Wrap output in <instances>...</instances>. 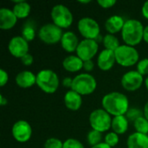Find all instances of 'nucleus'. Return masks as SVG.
I'll return each instance as SVG.
<instances>
[{
    "instance_id": "obj_1",
    "label": "nucleus",
    "mask_w": 148,
    "mask_h": 148,
    "mask_svg": "<svg viewBox=\"0 0 148 148\" xmlns=\"http://www.w3.org/2000/svg\"><path fill=\"white\" fill-rule=\"evenodd\" d=\"M101 105L102 108L114 117L125 115L129 109V101L127 95L120 92L105 95L101 100Z\"/></svg>"
},
{
    "instance_id": "obj_2",
    "label": "nucleus",
    "mask_w": 148,
    "mask_h": 148,
    "mask_svg": "<svg viewBox=\"0 0 148 148\" xmlns=\"http://www.w3.org/2000/svg\"><path fill=\"white\" fill-rule=\"evenodd\" d=\"M142 23L136 19H128L126 21L121 30V37L125 44L134 47L141 42L144 36Z\"/></svg>"
},
{
    "instance_id": "obj_3",
    "label": "nucleus",
    "mask_w": 148,
    "mask_h": 148,
    "mask_svg": "<svg viewBox=\"0 0 148 148\" xmlns=\"http://www.w3.org/2000/svg\"><path fill=\"white\" fill-rule=\"evenodd\" d=\"M60 84L59 77L51 69H42L36 75V85L46 94H54Z\"/></svg>"
},
{
    "instance_id": "obj_4",
    "label": "nucleus",
    "mask_w": 148,
    "mask_h": 148,
    "mask_svg": "<svg viewBox=\"0 0 148 148\" xmlns=\"http://www.w3.org/2000/svg\"><path fill=\"white\" fill-rule=\"evenodd\" d=\"M97 88L95 78L88 73H82L73 78L71 90L82 95L93 94Z\"/></svg>"
},
{
    "instance_id": "obj_5",
    "label": "nucleus",
    "mask_w": 148,
    "mask_h": 148,
    "mask_svg": "<svg viewBox=\"0 0 148 148\" xmlns=\"http://www.w3.org/2000/svg\"><path fill=\"white\" fill-rule=\"evenodd\" d=\"M116 62L125 68L132 67L139 62L140 53L139 51L132 46L122 44L115 51Z\"/></svg>"
},
{
    "instance_id": "obj_6",
    "label": "nucleus",
    "mask_w": 148,
    "mask_h": 148,
    "mask_svg": "<svg viewBox=\"0 0 148 148\" xmlns=\"http://www.w3.org/2000/svg\"><path fill=\"white\" fill-rule=\"evenodd\" d=\"M111 115L103 108H98L94 110L89 115V123L93 130L100 133L108 131L112 127Z\"/></svg>"
},
{
    "instance_id": "obj_7",
    "label": "nucleus",
    "mask_w": 148,
    "mask_h": 148,
    "mask_svg": "<svg viewBox=\"0 0 148 148\" xmlns=\"http://www.w3.org/2000/svg\"><path fill=\"white\" fill-rule=\"evenodd\" d=\"M51 19L53 23L61 29H68L73 23V14L70 10L63 4H56L51 10Z\"/></svg>"
},
{
    "instance_id": "obj_8",
    "label": "nucleus",
    "mask_w": 148,
    "mask_h": 148,
    "mask_svg": "<svg viewBox=\"0 0 148 148\" xmlns=\"http://www.w3.org/2000/svg\"><path fill=\"white\" fill-rule=\"evenodd\" d=\"M77 28L79 33L84 37V39L97 40L100 36L101 28L97 21L91 17H82L78 21Z\"/></svg>"
},
{
    "instance_id": "obj_9",
    "label": "nucleus",
    "mask_w": 148,
    "mask_h": 148,
    "mask_svg": "<svg viewBox=\"0 0 148 148\" xmlns=\"http://www.w3.org/2000/svg\"><path fill=\"white\" fill-rule=\"evenodd\" d=\"M62 35V29L54 23H46L42 25L38 31L39 39L42 42L49 45L60 42Z\"/></svg>"
},
{
    "instance_id": "obj_10",
    "label": "nucleus",
    "mask_w": 148,
    "mask_h": 148,
    "mask_svg": "<svg viewBox=\"0 0 148 148\" xmlns=\"http://www.w3.org/2000/svg\"><path fill=\"white\" fill-rule=\"evenodd\" d=\"M99 44L96 40L83 39L80 42L76 49V56L83 62L92 60L97 54Z\"/></svg>"
},
{
    "instance_id": "obj_11",
    "label": "nucleus",
    "mask_w": 148,
    "mask_h": 148,
    "mask_svg": "<svg viewBox=\"0 0 148 148\" xmlns=\"http://www.w3.org/2000/svg\"><path fill=\"white\" fill-rule=\"evenodd\" d=\"M145 82L143 75L137 70H130L125 73L121 80L122 88L128 92H134L138 90Z\"/></svg>"
},
{
    "instance_id": "obj_12",
    "label": "nucleus",
    "mask_w": 148,
    "mask_h": 148,
    "mask_svg": "<svg viewBox=\"0 0 148 148\" xmlns=\"http://www.w3.org/2000/svg\"><path fill=\"white\" fill-rule=\"evenodd\" d=\"M11 134L17 142L25 143L31 138L32 128L28 121L21 120L14 123L11 128Z\"/></svg>"
},
{
    "instance_id": "obj_13",
    "label": "nucleus",
    "mask_w": 148,
    "mask_h": 148,
    "mask_svg": "<svg viewBox=\"0 0 148 148\" xmlns=\"http://www.w3.org/2000/svg\"><path fill=\"white\" fill-rule=\"evenodd\" d=\"M29 42L22 36L12 37L8 44V49L10 55L20 59L29 53Z\"/></svg>"
},
{
    "instance_id": "obj_14",
    "label": "nucleus",
    "mask_w": 148,
    "mask_h": 148,
    "mask_svg": "<svg viewBox=\"0 0 148 148\" xmlns=\"http://www.w3.org/2000/svg\"><path fill=\"white\" fill-rule=\"evenodd\" d=\"M116 62L114 51L103 49L97 57V65L98 68L102 71H108L110 70L114 63Z\"/></svg>"
},
{
    "instance_id": "obj_15",
    "label": "nucleus",
    "mask_w": 148,
    "mask_h": 148,
    "mask_svg": "<svg viewBox=\"0 0 148 148\" xmlns=\"http://www.w3.org/2000/svg\"><path fill=\"white\" fill-rule=\"evenodd\" d=\"M17 17L12 10L8 8L0 9V29L3 30H9L14 28L17 23Z\"/></svg>"
},
{
    "instance_id": "obj_16",
    "label": "nucleus",
    "mask_w": 148,
    "mask_h": 148,
    "mask_svg": "<svg viewBox=\"0 0 148 148\" xmlns=\"http://www.w3.org/2000/svg\"><path fill=\"white\" fill-rule=\"evenodd\" d=\"M60 42L62 49L69 53H73L75 51L76 52V49L80 43L77 36L73 31L64 32Z\"/></svg>"
},
{
    "instance_id": "obj_17",
    "label": "nucleus",
    "mask_w": 148,
    "mask_h": 148,
    "mask_svg": "<svg viewBox=\"0 0 148 148\" xmlns=\"http://www.w3.org/2000/svg\"><path fill=\"white\" fill-rule=\"evenodd\" d=\"M16 83L22 88H30L36 84V75L28 70L21 71L16 76Z\"/></svg>"
},
{
    "instance_id": "obj_18",
    "label": "nucleus",
    "mask_w": 148,
    "mask_h": 148,
    "mask_svg": "<svg viewBox=\"0 0 148 148\" xmlns=\"http://www.w3.org/2000/svg\"><path fill=\"white\" fill-rule=\"evenodd\" d=\"M64 104L68 109L77 111L82 105V97L78 93L73 90H69L64 95Z\"/></svg>"
},
{
    "instance_id": "obj_19",
    "label": "nucleus",
    "mask_w": 148,
    "mask_h": 148,
    "mask_svg": "<svg viewBox=\"0 0 148 148\" xmlns=\"http://www.w3.org/2000/svg\"><path fill=\"white\" fill-rule=\"evenodd\" d=\"M125 23L126 21L122 16L119 15H114L107 19L105 23V28L108 34L114 35L118 32H121Z\"/></svg>"
},
{
    "instance_id": "obj_20",
    "label": "nucleus",
    "mask_w": 148,
    "mask_h": 148,
    "mask_svg": "<svg viewBox=\"0 0 148 148\" xmlns=\"http://www.w3.org/2000/svg\"><path fill=\"white\" fill-rule=\"evenodd\" d=\"M127 148H148V134L134 133L130 134L127 140Z\"/></svg>"
},
{
    "instance_id": "obj_21",
    "label": "nucleus",
    "mask_w": 148,
    "mask_h": 148,
    "mask_svg": "<svg viewBox=\"0 0 148 148\" xmlns=\"http://www.w3.org/2000/svg\"><path fill=\"white\" fill-rule=\"evenodd\" d=\"M84 62L77 56H69L62 62V67L64 69L70 73L79 72L83 69Z\"/></svg>"
},
{
    "instance_id": "obj_22",
    "label": "nucleus",
    "mask_w": 148,
    "mask_h": 148,
    "mask_svg": "<svg viewBox=\"0 0 148 148\" xmlns=\"http://www.w3.org/2000/svg\"><path fill=\"white\" fill-rule=\"evenodd\" d=\"M129 121L125 115H120L113 117L112 119V130L118 135L124 134L128 129Z\"/></svg>"
},
{
    "instance_id": "obj_23",
    "label": "nucleus",
    "mask_w": 148,
    "mask_h": 148,
    "mask_svg": "<svg viewBox=\"0 0 148 148\" xmlns=\"http://www.w3.org/2000/svg\"><path fill=\"white\" fill-rule=\"evenodd\" d=\"M15 3L13 6V12L16 15V16L18 19H23L28 17V16L30 13V4L23 0H18V1H13Z\"/></svg>"
},
{
    "instance_id": "obj_24",
    "label": "nucleus",
    "mask_w": 148,
    "mask_h": 148,
    "mask_svg": "<svg viewBox=\"0 0 148 148\" xmlns=\"http://www.w3.org/2000/svg\"><path fill=\"white\" fill-rule=\"evenodd\" d=\"M102 43L103 46L105 47V49H108L112 51H115L121 46L119 39L114 35L108 34V33L105 35V36L103 37Z\"/></svg>"
},
{
    "instance_id": "obj_25",
    "label": "nucleus",
    "mask_w": 148,
    "mask_h": 148,
    "mask_svg": "<svg viewBox=\"0 0 148 148\" xmlns=\"http://www.w3.org/2000/svg\"><path fill=\"white\" fill-rule=\"evenodd\" d=\"M101 140H102V134L98 131L93 130V129L91 131H89L87 135L88 144L89 146H91V147L101 143Z\"/></svg>"
},
{
    "instance_id": "obj_26",
    "label": "nucleus",
    "mask_w": 148,
    "mask_h": 148,
    "mask_svg": "<svg viewBox=\"0 0 148 148\" xmlns=\"http://www.w3.org/2000/svg\"><path fill=\"white\" fill-rule=\"evenodd\" d=\"M134 126L137 133L148 134V121L145 118L144 115L138 118L134 122Z\"/></svg>"
},
{
    "instance_id": "obj_27",
    "label": "nucleus",
    "mask_w": 148,
    "mask_h": 148,
    "mask_svg": "<svg viewBox=\"0 0 148 148\" xmlns=\"http://www.w3.org/2000/svg\"><path fill=\"white\" fill-rule=\"evenodd\" d=\"M22 36L28 42L33 41L36 37V30L34 29V26L29 23H26L22 29Z\"/></svg>"
},
{
    "instance_id": "obj_28",
    "label": "nucleus",
    "mask_w": 148,
    "mask_h": 148,
    "mask_svg": "<svg viewBox=\"0 0 148 148\" xmlns=\"http://www.w3.org/2000/svg\"><path fill=\"white\" fill-rule=\"evenodd\" d=\"M143 115H144L143 111H141L140 109L136 108H129L128 111L127 112V114H125V116L127 117V119L129 121H133V122H134L138 118H140V117H141Z\"/></svg>"
},
{
    "instance_id": "obj_29",
    "label": "nucleus",
    "mask_w": 148,
    "mask_h": 148,
    "mask_svg": "<svg viewBox=\"0 0 148 148\" xmlns=\"http://www.w3.org/2000/svg\"><path fill=\"white\" fill-rule=\"evenodd\" d=\"M105 143L110 146L111 147H115L119 143V135L115 134L114 132H109L105 135Z\"/></svg>"
},
{
    "instance_id": "obj_30",
    "label": "nucleus",
    "mask_w": 148,
    "mask_h": 148,
    "mask_svg": "<svg viewBox=\"0 0 148 148\" xmlns=\"http://www.w3.org/2000/svg\"><path fill=\"white\" fill-rule=\"evenodd\" d=\"M44 148H63V142L57 138H49L45 141Z\"/></svg>"
},
{
    "instance_id": "obj_31",
    "label": "nucleus",
    "mask_w": 148,
    "mask_h": 148,
    "mask_svg": "<svg viewBox=\"0 0 148 148\" xmlns=\"http://www.w3.org/2000/svg\"><path fill=\"white\" fill-rule=\"evenodd\" d=\"M137 71L141 75L148 76V58H144L137 63Z\"/></svg>"
},
{
    "instance_id": "obj_32",
    "label": "nucleus",
    "mask_w": 148,
    "mask_h": 148,
    "mask_svg": "<svg viewBox=\"0 0 148 148\" xmlns=\"http://www.w3.org/2000/svg\"><path fill=\"white\" fill-rule=\"evenodd\" d=\"M63 148H85L81 141L76 139H68L63 142Z\"/></svg>"
},
{
    "instance_id": "obj_33",
    "label": "nucleus",
    "mask_w": 148,
    "mask_h": 148,
    "mask_svg": "<svg viewBox=\"0 0 148 148\" xmlns=\"http://www.w3.org/2000/svg\"><path fill=\"white\" fill-rule=\"evenodd\" d=\"M97 3L102 8L109 9V8H112L116 3V1L115 0H98Z\"/></svg>"
},
{
    "instance_id": "obj_34",
    "label": "nucleus",
    "mask_w": 148,
    "mask_h": 148,
    "mask_svg": "<svg viewBox=\"0 0 148 148\" xmlns=\"http://www.w3.org/2000/svg\"><path fill=\"white\" fill-rule=\"evenodd\" d=\"M8 80H9L8 73L4 69H0V86L3 87L4 85H6L8 82Z\"/></svg>"
},
{
    "instance_id": "obj_35",
    "label": "nucleus",
    "mask_w": 148,
    "mask_h": 148,
    "mask_svg": "<svg viewBox=\"0 0 148 148\" xmlns=\"http://www.w3.org/2000/svg\"><path fill=\"white\" fill-rule=\"evenodd\" d=\"M34 58L32 56V55H30L29 53H28L27 55H25L24 56H23L21 58V62L23 65L25 66H30L33 63Z\"/></svg>"
},
{
    "instance_id": "obj_36",
    "label": "nucleus",
    "mask_w": 148,
    "mask_h": 148,
    "mask_svg": "<svg viewBox=\"0 0 148 148\" xmlns=\"http://www.w3.org/2000/svg\"><path fill=\"white\" fill-rule=\"evenodd\" d=\"M94 68H95V63L92 60L90 61H86L84 62V64H83V69L86 72H91L94 70Z\"/></svg>"
},
{
    "instance_id": "obj_37",
    "label": "nucleus",
    "mask_w": 148,
    "mask_h": 148,
    "mask_svg": "<svg viewBox=\"0 0 148 148\" xmlns=\"http://www.w3.org/2000/svg\"><path fill=\"white\" fill-rule=\"evenodd\" d=\"M72 83H73V79L70 77H65L62 80V85L66 88H70L72 87Z\"/></svg>"
},
{
    "instance_id": "obj_38",
    "label": "nucleus",
    "mask_w": 148,
    "mask_h": 148,
    "mask_svg": "<svg viewBox=\"0 0 148 148\" xmlns=\"http://www.w3.org/2000/svg\"><path fill=\"white\" fill-rule=\"evenodd\" d=\"M141 13H142L143 16L148 20V1L144 3L143 6L141 8Z\"/></svg>"
},
{
    "instance_id": "obj_39",
    "label": "nucleus",
    "mask_w": 148,
    "mask_h": 148,
    "mask_svg": "<svg viewBox=\"0 0 148 148\" xmlns=\"http://www.w3.org/2000/svg\"><path fill=\"white\" fill-rule=\"evenodd\" d=\"M91 148H112L110 146H108V144H106L105 142H101V143H100V144H98V145H96V146H95V147H92Z\"/></svg>"
},
{
    "instance_id": "obj_40",
    "label": "nucleus",
    "mask_w": 148,
    "mask_h": 148,
    "mask_svg": "<svg viewBox=\"0 0 148 148\" xmlns=\"http://www.w3.org/2000/svg\"><path fill=\"white\" fill-rule=\"evenodd\" d=\"M143 40L148 43V25H147L144 29V36H143Z\"/></svg>"
},
{
    "instance_id": "obj_41",
    "label": "nucleus",
    "mask_w": 148,
    "mask_h": 148,
    "mask_svg": "<svg viewBox=\"0 0 148 148\" xmlns=\"http://www.w3.org/2000/svg\"><path fill=\"white\" fill-rule=\"evenodd\" d=\"M143 114H144V116L145 118L148 121V101L145 104L144 106V109H143Z\"/></svg>"
},
{
    "instance_id": "obj_42",
    "label": "nucleus",
    "mask_w": 148,
    "mask_h": 148,
    "mask_svg": "<svg viewBox=\"0 0 148 148\" xmlns=\"http://www.w3.org/2000/svg\"><path fill=\"white\" fill-rule=\"evenodd\" d=\"M7 102H8L7 99H6L5 97H3V95H0V104H1V106H4V105H6V104H7Z\"/></svg>"
},
{
    "instance_id": "obj_43",
    "label": "nucleus",
    "mask_w": 148,
    "mask_h": 148,
    "mask_svg": "<svg viewBox=\"0 0 148 148\" xmlns=\"http://www.w3.org/2000/svg\"><path fill=\"white\" fill-rule=\"evenodd\" d=\"M91 1L90 0H86V1H79L80 3H82V4H85V3H89Z\"/></svg>"
},
{
    "instance_id": "obj_44",
    "label": "nucleus",
    "mask_w": 148,
    "mask_h": 148,
    "mask_svg": "<svg viewBox=\"0 0 148 148\" xmlns=\"http://www.w3.org/2000/svg\"><path fill=\"white\" fill-rule=\"evenodd\" d=\"M145 85H146L147 89L148 90V76H147V78H146V80H145Z\"/></svg>"
}]
</instances>
